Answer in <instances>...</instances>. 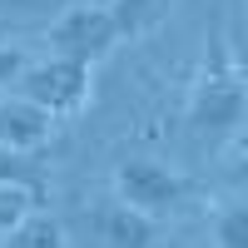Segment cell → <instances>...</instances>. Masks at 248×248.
<instances>
[{"mask_svg": "<svg viewBox=\"0 0 248 248\" xmlns=\"http://www.w3.org/2000/svg\"><path fill=\"white\" fill-rule=\"evenodd\" d=\"M238 129H243V70H238L229 35L218 30L209 40L203 70L189 94V139H194V149L218 154L223 144L238 139Z\"/></svg>", "mask_w": 248, "mask_h": 248, "instance_id": "obj_1", "label": "cell"}, {"mask_svg": "<svg viewBox=\"0 0 248 248\" xmlns=\"http://www.w3.org/2000/svg\"><path fill=\"white\" fill-rule=\"evenodd\" d=\"M94 85V65L85 60H70V55H50V60H30L15 79V94L30 99L35 109H45L50 119H70L85 109Z\"/></svg>", "mask_w": 248, "mask_h": 248, "instance_id": "obj_2", "label": "cell"}, {"mask_svg": "<svg viewBox=\"0 0 248 248\" xmlns=\"http://www.w3.org/2000/svg\"><path fill=\"white\" fill-rule=\"evenodd\" d=\"M114 199L159 223V218H169L179 203L189 199V184H184V174H174L169 164L134 154V159H119L114 164Z\"/></svg>", "mask_w": 248, "mask_h": 248, "instance_id": "obj_3", "label": "cell"}, {"mask_svg": "<svg viewBox=\"0 0 248 248\" xmlns=\"http://www.w3.org/2000/svg\"><path fill=\"white\" fill-rule=\"evenodd\" d=\"M50 45H55V55L94 65V60H105L119 45V25H114L109 5H90V0L85 5H65L50 25Z\"/></svg>", "mask_w": 248, "mask_h": 248, "instance_id": "obj_4", "label": "cell"}, {"mask_svg": "<svg viewBox=\"0 0 248 248\" xmlns=\"http://www.w3.org/2000/svg\"><path fill=\"white\" fill-rule=\"evenodd\" d=\"M154 233H159V223L144 218L139 209H129V203H119V199L94 209V238L105 248H154Z\"/></svg>", "mask_w": 248, "mask_h": 248, "instance_id": "obj_5", "label": "cell"}, {"mask_svg": "<svg viewBox=\"0 0 248 248\" xmlns=\"http://www.w3.org/2000/svg\"><path fill=\"white\" fill-rule=\"evenodd\" d=\"M55 129V119L45 109H35L30 99H20V94H0V144L5 149H40V144L50 139Z\"/></svg>", "mask_w": 248, "mask_h": 248, "instance_id": "obj_6", "label": "cell"}, {"mask_svg": "<svg viewBox=\"0 0 248 248\" xmlns=\"http://www.w3.org/2000/svg\"><path fill=\"white\" fill-rule=\"evenodd\" d=\"M0 189H20V194H30L35 203H45V169L25 154V149H5L0 144Z\"/></svg>", "mask_w": 248, "mask_h": 248, "instance_id": "obj_7", "label": "cell"}, {"mask_svg": "<svg viewBox=\"0 0 248 248\" xmlns=\"http://www.w3.org/2000/svg\"><path fill=\"white\" fill-rule=\"evenodd\" d=\"M0 248H65V229H60V218H55V214L30 209V214L20 218L5 238H0Z\"/></svg>", "mask_w": 248, "mask_h": 248, "instance_id": "obj_8", "label": "cell"}, {"mask_svg": "<svg viewBox=\"0 0 248 248\" xmlns=\"http://www.w3.org/2000/svg\"><path fill=\"white\" fill-rule=\"evenodd\" d=\"M169 5H174V0H109V15L119 25V40L124 35H144L154 20L169 15Z\"/></svg>", "mask_w": 248, "mask_h": 248, "instance_id": "obj_9", "label": "cell"}, {"mask_svg": "<svg viewBox=\"0 0 248 248\" xmlns=\"http://www.w3.org/2000/svg\"><path fill=\"white\" fill-rule=\"evenodd\" d=\"M214 243L218 248H248V203H223V214L214 218Z\"/></svg>", "mask_w": 248, "mask_h": 248, "instance_id": "obj_10", "label": "cell"}, {"mask_svg": "<svg viewBox=\"0 0 248 248\" xmlns=\"http://www.w3.org/2000/svg\"><path fill=\"white\" fill-rule=\"evenodd\" d=\"M30 209H35V199H30V194H20V189H0V238H5V233H10Z\"/></svg>", "mask_w": 248, "mask_h": 248, "instance_id": "obj_11", "label": "cell"}, {"mask_svg": "<svg viewBox=\"0 0 248 248\" xmlns=\"http://www.w3.org/2000/svg\"><path fill=\"white\" fill-rule=\"evenodd\" d=\"M30 65V55L20 50V45H0V94H10L15 90V79H20V70Z\"/></svg>", "mask_w": 248, "mask_h": 248, "instance_id": "obj_12", "label": "cell"}, {"mask_svg": "<svg viewBox=\"0 0 248 248\" xmlns=\"http://www.w3.org/2000/svg\"><path fill=\"white\" fill-rule=\"evenodd\" d=\"M70 0H0V15H60Z\"/></svg>", "mask_w": 248, "mask_h": 248, "instance_id": "obj_13", "label": "cell"}]
</instances>
